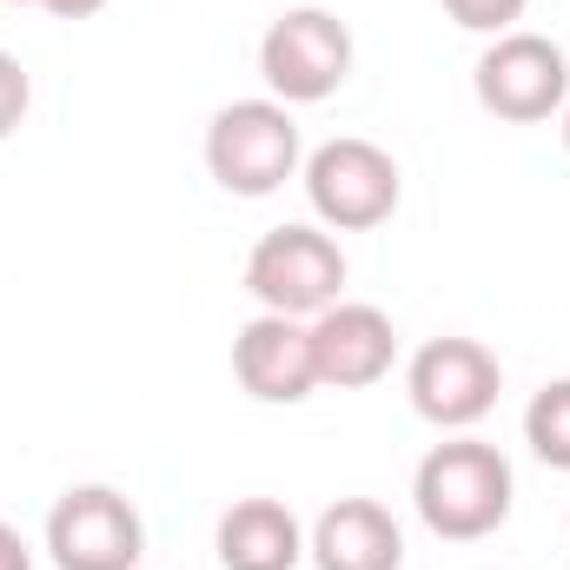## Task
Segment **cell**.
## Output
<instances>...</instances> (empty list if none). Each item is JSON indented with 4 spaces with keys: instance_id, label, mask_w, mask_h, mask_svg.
I'll list each match as a JSON object with an SVG mask.
<instances>
[{
    "instance_id": "cell-14",
    "label": "cell",
    "mask_w": 570,
    "mask_h": 570,
    "mask_svg": "<svg viewBox=\"0 0 570 570\" xmlns=\"http://www.w3.org/2000/svg\"><path fill=\"white\" fill-rule=\"evenodd\" d=\"M524 7H531V0H444V13H451L464 33H491V40L511 33V27L524 20Z\"/></svg>"
},
{
    "instance_id": "cell-7",
    "label": "cell",
    "mask_w": 570,
    "mask_h": 570,
    "mask_svg": "<svg viewBox=\"0 0 570 570\" xmlns=\"http://www.w3.org/2000/svg\"><path fill=\"white\" fill-rule=\"evenodd\" d=\"M405 392L425 425L471 431L478 419H491V405L504 392V365L478 338H425L405 365Z\"/></svg>"
},
{
    "instance_id": "cell-6",
    "label": "cell",
    "mask_w": 570,
    "mask_h": 570,
    "mask_svg": "<svg viewBox=\"0 0 570 570\" xmlns=\"http://www.w3.org/2000/svg\"><path fill=\"white\" fill-rule=\"evenodd\" d=\"M246 292L259 298V312L318 318L345 298V253L325 226H273L246 253Z\"/></svg>"
},
{
    "instance_id": "cell-12",
    "label": "cell",
    "mask_w": 570,
    "mask_h": 570,
    "mask_svg": "<svg viewBox=\"0 0 570 570\" xmlns=\"http://www.w3.org/2000/svg\"><path fill=\"white\" fill-rule=\"evenodd\" d=\"M213 544H219V564L226 570H298L305 524L292 518V504H279V498H239L219 518Z\"/></svg>"
},
{
    "instance_id": "cell-17",
    "label": "cell",
    "mask_w": 570,
    "mask_h": 570,
    "mask_svg": "<svg viewBox=\"0 0 570 570\" xmlns=\"http://www.w3.org/2000/svg\"><path fill=\"white\" fill-rule=\"evenodd\" d=\"M0 570H33V551H27V538L0 518Z\"/></svg>"
},
{
    "instance_id": "cell-18",
    "label": "cell",
    "mask_w": 570,
    "mask_h": 570,
    "mask_svg": "<svg viewBox=\"0 0 570 570\" xmlns=\"http://www.w3.org/2000/svg\"><path fill=\"white\" fill-rule=\"evenodd\" d=\"M564 153H570V107H564Z\"/></svg>"
},
{
    "instance_id": "cell-5",
    "label": "cell",
    "mask_w": 570,
    "mask_h": 570,
    "mask_svg": "<svg viewBox=\"0 0 570 570\" xmlns=\"http://www.w3.org/2000/svg\"><path fill=\"white\" fill-rule=\"evenodd\" d=\"M471 87H478V107H484L491 120H504V127H538V120H551V114L570 107V60H564L558 40L511 27V33H498V40L478 53Z\"/></svg>"
},
{
    "instance_id": "cell-16",
    "label": "cell",
    "mask_w": 570,
    "mask_h": 570,
    "mask_svg": "<svg viewBox=\"0 0 570 570\" xmlns=\"http://www.w3.org/2000/svg\"><path fill=\"white\" fill-rule=\"evenodd\" d=\"M7 7H40V13H53V20H87V13H100L107 0H7Z\"/></svg>"
},
{
    "instance_id": "cell-3",
    "label": "cell",
    "mask_w": 570,
    "mask_h": 570,
    "mask_svg": "<svg viewBox=\"0 0 570 570\" xmlns=\"http://www.w3.org/2000/svg\"><path fill=\"white\" fill-rule=\"evenodd\" d=\"M298 179H305V199H312L325 233H372L399 213V193H405L399 159L379 140H358V134L312 146Z\"/></svg>"
},
{
    "instance_id": "cell-4",
    "label": "cell",
    "mask_w": 570,
    "mask_h": 570,
    "mask_svg": "<svg viewBox=\"0 0 570 570\" xmlns=\"http://www.w3.org/2000/svg\"><path fill=\"white\" fill-rule=\"evenodd\" d=\"M259 80L285 107H318L352 80V27L332 7H285L259 40Z\"/></svg>"
},
{
    "instance_id": "cell-11",
    "label": "cell",
    "mask_w": 570,
    "mask_h": 570,
    "mask_svg": "<svg viewBox=\"0 0 570 570\" xmlns=\"http://www.w3.org/2000/svg\"><path fill=\"white\" fill-rule=\"evenodd\" d=\"M305 558L318 570H405V531L379 498H338L318 511Z\"/></svg>"
},
{
    "instance_id": "cell-1",
    "label": "cell",
    "mask_w": 570,
    "mask_h": 570,
    "mask_svg": "<svg viewBox=\"0 0 570 570\" xmlns=\"http://www.w3.org/2000/svg\"><path fill=\"white\" fill-rule=\"evenodd\" d=\"M511 498H518L511 458L471 431H451L444 444H431L412 471V504H419L425 531L444 544H478V538L504 531Z\"/></svg>"
},
{
    "instance_id": "cell-13",
    "label": "cell",
    "mask_w": 570,
    "mask_h": 570,
    "mask_svg": "<svg viewBox=\"0 0 570 570\" xmlns=\"http://www.w3.org/2000/svg\"><path fill=\"white\" fill-rule=\"evenodd\" d=\"M524 444H531L551 471H570V379H551V385L524 405Z\"/></svg>"
},
{
    "instance_id": "cell-9",
    "label": "cell",
    "mask_w": 570,
    "mask_h": 570,
    "mask_svg": "<svg viewBox=\"0 0 570 570\" xmlns=\"http://www.w3.org/2000/svg\"><path fill=\"white\" fill-rule=\"evenodd\" d=\"M312 325V365H318V392H365L392 372L399 358V325L392 312L365 305V298H338L325 305Z\"/></svg>"
},
{
    "instance_id": "cell-8",
    "label": "cell",
    "mask_w": 570,
    "mask_h": 570,
    "mask_svg": "<svg viewBox=\"0 0 570 570\" xmlns=\"http://www.w3.org/2000/svg\"><path fill=\"white\" fill-rule=\"evenodd\" d=\"M146 524L114 484H73L47 511V558L60 570H140Z\"/></svg>"
},
{
    "instance_id": "cell-15",
    "label": "cell",
    "mask_w": 570,
    "mask_h": 570,
    "mask_svg": "<svg viewBox=\"0 0 570 570\" xmlns=\"http://www.w3.org/2000/svg\"><path fill=\"white\" fill-rule=\"evenodd\" d=\"M27 107H33V80H27V67L0 47V140H13V134H20Z\"/></svg>"
},
{
    "instance_id": "cell-10",
    "label": "cell",
    "mask_w": 570,
    "mask_h": 570,
    "mask_svg": "<svg viewBox=\"0 0 570 570\" xmlns=\"http://www.w3.org/2000/svg\"><path fill=\"white\" fill-rule=\"evenodd\" d=\"M233 379L246 399L259 405H305L318 392V365H312V325L285 318V312H259L239 325L233 338Z\"/></svg>"
},
{
    "instance_id": "cell-2",
    "label": "cell",
    "mask_w": 570,
    "mask_h": 570,
    "mask_svg": "<svg viewBox=\"0 0 570 570\" xmlns=\"http://www.w3.org/2000/svg\"><path fill=\"white\" fill-rule=\"evenodd\" d=\"M305 166V140L285 100H226L206 120V173L233 199H273Z\"/></svg>"
}]
</instances>
